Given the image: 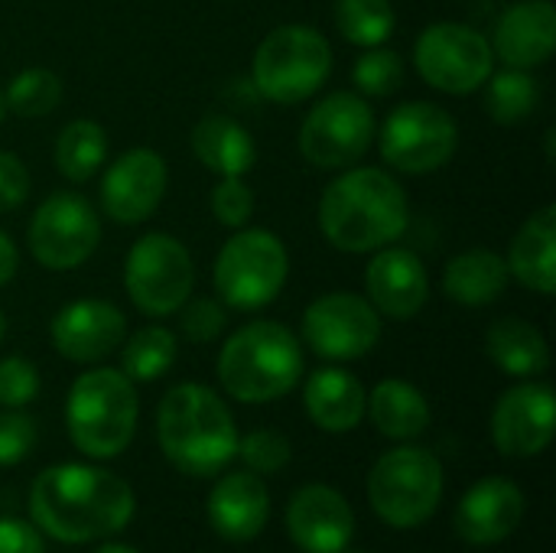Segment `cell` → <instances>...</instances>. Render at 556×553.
<instances>
[{
	"instance_id": "cell-17",
	"label": "cell",
	"mask_w": 556,
	"mask_h": 553,
	"mask_svg": "<svg viewBox=\"0 0 556 553\" xmlns=\"http://www.w3.org/2000/svg\"><path fill=\"white\" fill-rule=\"evenodd\" d=\"M127 336L124 313L108 300H72L49 323L52 349L78 365H91L121 349Z\"/></svg>"
},
{
	"instance_id": "cell-31",
	"label": "cell",
	"mask_w": 556,
	"mask_h": 553,
	"mask_svg": "<svg viewBox=\"0 0 556 553\" xmlns=\"http://www.w3.org/2000/svg\"><path fill=\"white\" fill-rule=\"evenodd\" d=\"M121 345H124L121 349V372L134 385L163 378L179 355V342L166 326H143Z\"/></svg>"
},
{
	"instance_id": "cell-18",
	"label": "cell",
	"mask_w": 556,
	"mask_h": 553,
	"mask_svg": "<svg viewBox=\"0 0 556 553\" xmlns=\"http://www.w3.org/2000/svg\"><path fill=\"white\" fill-rule=\"evenodd\" d=\"M287 535L303 553H342L355 535L352 505L332 486L309 482L287 505Z\"/></svg>"
},
{
	"instance_id": "cell-13",
	"label": "cell",
	"mask_w": 556,
	"mask_h": 553,
	"mask_svg": "<svg viewBox=\"0 0 556 553\" xmlns=\"http://www.w3.org/2000/svg\"><path fill=\"white\" fill-rule=\"evenodd\" d=\"M26 241L46 271H75L94 254L101 241V222L91 202L78 192H52L33 212Z\"/></svg>"
},
{
	"instance_id": "cell-35",
	"label": "cell",
	"mask_w": 556,
	"mask_h": 553,
	"mask_svg": "<svg viewBox=\"0 0 556 553\" xmlns=\"http://www.w3.org/2000/svg\"><path fill=\"white\" fill-rule=\"evenodd\" d=\"M238 456L244 460V466L251 473L267 476V473L287 469L293 450H290V440L280 430H251L244 440H238Z\"/></svg>"
},
{
	"instance_id": "cell-28",
	"label": "cell",
	"mask_w": 556,
	"mask_h": 553,
	"mask_svg": "<svg viewBox=\"0 0 556 553\" xmlns=\"http://www.w3.org/2000/svg\"><path fill=\"white\" fill-rule=\"evenodd\" d=\"M365 414L388 440H417L430 427V404L424 391L401 378H384L375 385Z\"/></svg>"
},
{
	"instance_id": "cell-2",
	"label": "cell",
	"mask_w": 556,
	"mask_h": 553,
	"mask_svg": "<svg viewBox=\"0 0 556 553\" xmlns=\"http://www.w3.org/2000/svg\"><path fill=\"white\" fill-rule=\"evenodd\" d=\"M410 205L404 186L375 166H349L319 199V228L345 254H375L407 231Z\"/></svg>"
},
{
	"instance_id": "cell-46",
	"label": "cell",
	"mask_w": 556,
	"mask_h": 553,
	"mask_svg": "<svg viewBox=\"0 0 556 553\" xmlns=\"http://www.w3.org/2000/svg\"><path fill=\"white\" fill-rule=\"evenodd\" d=\"M342 553H365V551H349V548H345V551H342Z\"/></svg>"
},
{
	"instance_id": "cell-39",
	"label": "cell",
	"mask_w": 556,
	"mask_h": 553,
	"mask_svg": "<svg viewBox=\"0 0 556 553\" xmlns=\"http://www.w3.org/2000/svg\"><path fill=\"white\" fill-rule=\"evenodd\" d=\"M33 447H36V424H33V417L7 407V414H0V469L20 466L29 456Z\"/></svg>"
},
{
	"instance_id": "cell-4",
	"label": "cell",
	"mask_w": 556,
	"mask_h": 553,
	"mask_svg": "<svg viewBox=\"0 0 556 553\" xmlns=\"http://www.w3.org/2000/svg\"><path fill=\"white\" fill-rule=\"evenodd\" d=\"M303 349L296 336L274 319L244 323L218 355V381L241 404H267L296 388Z\"/></svg>"
},
{
	"instance_id": "cell-27",
	"label": "cell",
	"mask_w": 556,
	"mask_h": 553,
	"mask_svg": "<svg viewBox=\"0 0 556 553\" xmlns=\"http://www.w3.org/2000/svg\"><path fill=\"white\" fill-rule=\"evenodd\" d=\"M508 264L489 248L456 254L443 271V290L463 306H489L508 290Z\"/></svg>"
},
{
	"instance_id": "cell-16",
	"label": "cell",
	"mask_w": 556,
	"mask_h": 553,
	"mask_svg": "<svg viewBox=\"0 0 556 553\" xmlns=\"http://www.w3.org/2000/svg\"><path fill=\"white\" fill-rule=\"evenodd\" d=\"M166 186V160L150 147H134L108 166L101 179V205L108 218L121 225H140L160 209Z\"/></svg>"
},
{
	"instance_id": "cell-42",
	"label": "cell",
	"mask_w": 556,
	"mask_h": 553,
	"mask_svg": "<svg viewBox=\"0 0 556 553\" xmlns=\"http://www.w3.org/2000/svg\"><path fill=\"white\" fill-rule=\"evenodd\" d=\"M16 264H20V254H16V244L0 231V287L13 280L16 274Z\"/></svg>"
},
{
	"instance_id": "cell-21",
	"label": "cell",
	"mask_w": 556,
	"mask_h": 553,
	"mask_svg": "<svg viewBox=\"0 0 556 553\" xmlns=\"http://www.w3.org/2000/svg\"><path fill=\"white\" fill-rule=\"evenodd\" d=\"M556 10L551 0H518L495 26L492 52L508 68H538L554 55Z\"/></svg>"
},
{
	"instance_id": "cell-7",
	"label": "cell",
	"mask_w": 556,
	"mask_h": 553,
	"mask_svg": "<svg viewBox=\"0 0 556 553\" xmlns=\"http://www.w3.org/2000/svg\"><path fill=\"white\" fill-rule=\"evenodd\" d=\"M290 277V254L267 228H238L218 251L212 280L225 306L257 313L270 306Z\"/></svg>"
},
{
	"instance_id": "cell-40",
	"label": "cell",
	"mask_w": 556,
	"mask_h": 553,
	"mask_svg": "<svg viewBox=\"0 0 556 553\" xmlns=\"http://www.w3.org/2000/svg\"><path fill=\"white\" fill-rule=\"evenodd\" d=\"M29 196V169L10 150H0V215L13 212Z\"/></svg>"
},
{
	"instance_id": "cell-6",
	"label": "cell",
	"mask_w": 556,
	"mask_h": 553,
	"mask_svg": "<svg viewBox=\"0 0 556 553\" xmlns=\"http://www.w3.org/2000/svg\"><path fill=\"white\" fill-rule=\"evenodd\" d=\"M329 72V39L306 23L270 29L251 59V81L274 104H300L313 98L326 85Z\"/></svg>"
},
{
	"instance_id": "cell-32",
	"label": "cell",
	"mask_w": 556,
	"mask_h": 553,
	"mask_svg": "<svg viewBox=\"0 0 556 553\" xmlns=\"http://www.w3.org/2000/svg\"><path fill=\"white\" fill-rule=\"evenodd\" d=\"M336 26L352 46L371 49L391 39L397 13L391 0H336Z\"/></svg>"
},
{
	"instance_id": "cell-22",
	"label": "cell",
	"mask_w": 556,
	"mask_h": 553,
	"mask_svg": "<svg viewBox=\"0 0 556 553\" xmlns=\"http://www.w3.org/2000/svg\"><path fill=\"white\" fill-rule=\"evenodd\" d=\"M208 525L231 544L254 541L270 518V492L257 473H231L208 492Z\"/></svg>"
},
{
	"instance_id": "cell-5",
	"label": "cell",
	"mask_w": 556,
	"mask_h": 553,
	"mask_svg": "<svg viewBox=\"0 0 556 553\" xmlns=\"http://www.w3.org/2000/svg\"><path fill=\"white\" fill-rule=\"evenodd\" d=\"M137 388L117 368H91L68 388L65 427L75 450L91 460L121 456L137 433Z\"/></svg>"
},
{
	"instance_id": "cell-1",
	"label": "cell",
	"mask_w": 556,
	"mask_h": 553,
	"mask_svg": "<svg viewBox=\"0 0 556 553\" xmlns=\"http://www.w3.org/2000/svg\"><path fill=\"white\" fill-rule=\"evenodd\" d=\"M137 499L127 479L81 463L49 466L29 489L33 525L59 544H94L121 535Z\"/></svg>"
},
{
	"instance_id": "cell-10",
	"label": "cell",
	"mask_w": 556,
	"mask_h": 553,
	"mask_svg": "<svg viewBox=\"0 0 556 553\" xmlns=\"http://www.w3.org/2000/svg\"><path fill=\"white\" fill-rule=\"evenodd\" d=\"M378 147L391 169L424 176L453 160L459 147V127L446 108L433 101H407L388 114Z\"/></svg>"
},
{
	"instance_id": "cell-38",
	"label": "cell",
	"mask_w": 556,
	"mask_h": 553,
	"mask_svg": "<svg viewBox=\"0 0 556 553\" xmlns=\"http://www.w3.org/2000/svg\"><path fill=\"white\" fill-rule=\"evenodd\" d=\"M39 394V372L29 359H0V407L20 411Z\"/></svg>"
},
{
	"instance_id": "cell-15",
	"label": "cell",
	"mask_w": 556,
	"mask_h": 553,
	"mask_svg": "<svg viewBox=\"0 0 556 553\" xmlns=\"http://www.w3.org/2000/svg\"><path fill=\"white\" fill-rule=\"evenodd\" d=\"M556 401L551 385L525 381L508 388L492 411V443L502 456L531 460L554 443Z\"/></svg>"
},
{
	"instance_id": "cell-26",
	"label": "cell",
	"mask_w": 556,
	"mask_h": 553,
	"mask_svg": "<svg viewBox=\"0 0 556 553\" xmlns=\"http://www.w3.org/2000/svg\"><path fill=\"white\" fill-rule=\"evenodd\" d=\"M485 352L492 365L511 378H538L551 368V349L544 332L518 316H505L489 326Z\"/></svg>"
},
{
	"instance_id": "cell-34",
	"label": "cell",
	"mask_w": 556,
	"mask_h": 553,
	"mask_svg": "<svg viewBox=\"0 0 556 553\" xmlns=\"http://www.w3.org/2000/svg\"><path fill=\"white\" fill-rule=\"evenodd\" d=\"M355 88L368 98H388L404 85V62L394 49L371 46L358 55L352 68Z\"/></svg>"
},
{
	"instance_id": "cell-20",
	"label": "cell",
	"mask_w": 556,
	"mask_h": 553,
	"mask_svg": "<svg viewBox=\"0 0 556 553\" xmlns=\"http://www.w3.org/2000/svg\"><path fill=\"white\" fill-rule=\"evenodd\" d=\"M525 518V492L505 476L479 479L456 508V535L472 548L508 541Z\"/></svg>"
},
{
	"instance_id": "cell-8",
	"label": "cell",
	"mask_w": 556,
	"mask_h": 553,
	"mask_svg": "<svg viewBox=\"0 0 556 553\" xmlns=\"http://www.w3.org/2000/svg\"><path fill=\"white\" fill-rule=\"evenodd\" d=\"M443 502V463L424 447L388 450L368 473V505L391 528H420Z\"/></svg>"
},
{
	"instance_id": "cell-43",
	"label": "cell",
	"mask_w": 556,
	"mask_h": 553,
	"mask_svg": "<svg viewBox=\"0 0 556 553\" xmlns=\"http://www.w3.org/2000/svg\"><path fill=\"white\" fill-rule=\"evenodd\" d=\"M94 553H140V551H134V548H127V544H101Z\"/></svg>"
},
{
	"instance_id": "cell-33",
	"label": "cell",
	"mask_w": 556,
	"mask_h": 553,
	"mask_svg": "<svg viewBox=\"0 0 556 553\" xmlns=\"http://www.w3.org/2000/svg\"><path fill=\"white\" fill-rule=\"evenodd\" d=\"M59 101H62V78L42 65L16 72L3 91V104L16 117H46L59 108Z\"/></svg>"
},
{
	"instance_id": "cell-3",
	"label": "cell",
	"mask_w": 556,
	"mask_h": 553,
	"mask_svg": "<svg viewBox=\"0 0 556 553\" xmlns=\"http://www.w3.org/2000/svg\"><path fill=\"white\" fill-rule=\"evenodd\" d=\"M163 456L186 476H218L238 456V424L228 404L205 385L186 381L166 391L156 407Z\"/></svg>"
},
{
	"instance_id": "cell-41",
	"label": "cell",
	"mask_w": 556,
	"mask_h": 553,
	"mask_svg": "<svg viewBox=\"0 0 556 553\" xmlns=\"http://www.w3.org/2000/svg\"><path fill=\"white\" fill-rule=\"evenodd\" d=\"M0 553H46L39 528L20 518H0Z\"/></svg>"
},
{
	"instance_id": "cell-9",
	"label": "cell",
	"mask_w": 556,
	"mask_h": 553,
	"mask_svg": "<svg viewBox=\"0 0 556 553\" xmlns=\"http://www.w3.org/2000/svg\"><path fill=\"white\" fill-rule=\"evenodd\" d=\"M195 264L182 241L163 231L137 238L124 261V287L130 303L147 316H173L192 297Z\"/></svg>"
},
{
	"instance_id": "cell-30",
	"label": "cell",
	"mask_w": 556,
	"mask_h": 553,
	"mask_svg": "<svg viewBox=\"0 0 556 553\" xmlns=\"http://www.w3.org/2000/svg\"><path fill=\"white\" fill-rule=\"evenodd\" d=\"M541 104V85L528 68H502L485 81V108L495 124H521Z\"/></svg>"
},
{
	"instance_id": "cell-45",
	"label": "cell",
	"mask_w": 556,
	"mask_h": 553,
	"mask_svg": "<svg viewBox=\"0 0 556 553\" xmlns=\"http://www.w3.org/2000/svg\"><path fill=\"white\" fill-rule=\"evenodd\" d=\"M3 111H7V104H3V91H0V121H3Z\"/></svg>"
},
{
	"instance_id": "cell-23",
	"label": "cell",
	"mask_w": 556,
	"mask_h": 553,
	"mask_svg": "<svg viewBox=\"0 0 556 553\" xmlns=\"http://www.w3.org/2000/svg\"><path fill=\"white\" fill-rule=\"evenodd\" d=\"M309 420L326 433H349L365 420L368 394L362 381L345 368H319L303 388Z\"/></svg>"
},
{
	"instance_id": "cell-19",
	"label": "cell",
	"mask_w": 556,
	"mask_h": 553,
	"mask_svg": "<svg viewBox=\"0 0 556 553\" xmlns=\"http://www.w3.org/2000/svg\"><path fill=\"white\" fill-rule=\"evenodd\" d=\"M368 303L388 319H414L430 300V277L410 248L388 244L365 267Z\"/></svg>"
},
{
	"instance_id": "cell-14",
	"label": "cell",
	"mask_w": 556,
	"mask_h": 553,
	"mask_svg": "<svg viewBox=\"0 0 556 553\" xmlns=\"http://www.w3.org/2000/svg\"><path fill=\"white\" fill-rule=\"evenodd\" d=\"M381 339V313L368 297L336 290L316 297L303 313V342L329 362H352L368 355Z\"/></svg>"
},
{
	"instance_id": "cell-44",
	"label": "cell",
	"mask_w": 556,
	"mask_h": 553,
	"mask_svg": "<svg viewBox=\"0 0 556 553\" xmlns=\"http://www.w3.org/2000/svg\"><path fill=\"white\" fill-rule=\"evenodd\" d=\"M3 336H7V316H3V310H0V342H3Z\"/></svg>"
},
{
	"instance_id": "cell-25",
	"label": "cell",
	"mask_w": 556,
	"mask_h": 553,
	"mask_svg": "<svg viewBox=\"0 0 556 553\" xmlns=\"http://www.w3.org/2000/svg\"><path fill=\"white\" fill-rule=\"evenodd\" d=\"M189 143L195 160L218 176H244L257 160L254 137L228 114H205L192 127Z\"/></svg>"
},
{
	"instance_id": "cell-12",
	"label": "cell",
	"mask_w": 556,
	"mask_h": 553,
	"mask_svg": "<svg viewBox=\"0 0 556 553\" xmlns=\"http://www.w3.org/2000/svg\"><path fill=\"white\" fill-rule=\"evenodd\" d=\"M375 143V114L355 91H332L300 127V153L319 169H349Z\"/></svg>"
},
{
	"instance_id": "cell-24",
	"label": "cell",
	"mask_w": 556,
	"mask_h": 553,
	"mask_svg": "<svg viewBox=\"0 0 556 553\" xmlns=\"http://www.w3.org/2000/svg\"><path fill=\"white\" fill-rule=\"evenodd\" d=\"M508 274L541 293V297H554L556 293V209L544 205L538 209L511 238V251H508Z\"/></svg>"
},
{
	"instance_id": "cell-11",
	"label": "cell",
	"mask_w": 556,
	"mask_h": 553,
	"mask_svg": "<svg viewBox=\"0 0 556 553\" xmlns=\"http://www.w3.org/2000/svg\"><path fill=\"white\" fill-rule=\"evenodd\" d=\"M420 78L446 95H472L495 72L492 42L463 23H433L414 42Z\"/></svg>"
},
{
	"instance_id": "cell-36",
	"label": "cell",
	"mask_w": 556,
	"mask_h": 553,
	"mask_svg": "<svg viewBox=\"0 0 556 553\" xmlns=\"http://www.w3.org/2000/svg\"><path fill=\"white\" fill-rule=\"evenodd\" d=\"M228 326V316H225V306L212 297H189L182 306H179V329L189 342L195 345H205L212 339H218Z\"/></svg>"
},
{
	"instance_id": "cell-29",
	"label": "cell",
	"mask_w": 556,
	"mask_h": 553,
	"mask_svg": "<svg viewBox=\"0 0 556 553\" xmlns=\"http://www.w3.org/2000/svg\"><path fill=\"white\" fill-rule=\"evenodd\" d=\"M52 160H55V169L68 183H88L108 160V134H104V127L98 121H88V117L68 121L55 137Z\"/></svg>"
},
{
	"instance_id": "cell-37",
	"label": "cell",
	"mask_w": 556,
	"mask_h": 553,
	"mask_svg": "<svg viewBox=\"0 0 556 553\" xmlns=\"http://www.w3.org/2000/svg\"><path fill=\"white\" fill-rule=\"evenodd\" d=\"M212 215L225 228H244L254 215V192L241 176H222L212 189Z\"/></svg>"
}]
</instances>
